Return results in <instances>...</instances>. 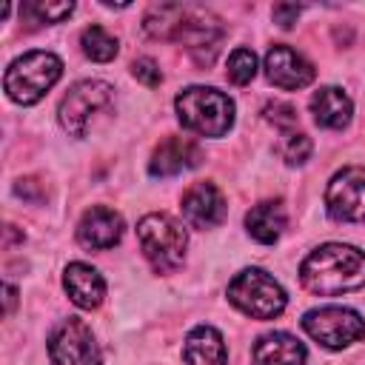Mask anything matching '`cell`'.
Listing matches in <instances>:
<instances>
[{"label":"cell","instance_id":"obj_1","mask_svg":"<svg viewBox=\"0 0 365 365\" xmlns=\"http://www.w3.org/2000/svg\"><path fill=\"white\" fill-rule=\"evenodd\" d=\"M299 279L319 297L356 291L365 285V254L345 242H325L302 259Z\"/></svg>","mask_w":365,"mask_h":365},{"label":"cell","instance_id":"obj_2","mask_svg":"<svg viewBox=\"0 0 365 365\" xmlns=\"http://www.w3.org/2000/svg\"><path fill=\"white\" fill-rule=\"evenodd\" d=\"M177 120L182 128L200 137H222L234 125V103L228 94L211 86H191L182 88L174 100Z\"/></svg>","mask_w":365,"mask_h":365},{"label":"cell","instance_id":"obj_3","mask_svg":"<svg viewBox=\"0 0 365 365\" xmlns=\"http://www.w3.org/2000/svg\"><path fill=\"white\" fill-rule=\"evenodd\" d=\"M137 240H140L143 257L148 259V265L157 274H168V271L180 268L185 259L188 234L168 214H145L137 222Z\"/></svg>","mask_w":365,"mask_h":365},{"label":"cell","instance_id":"obj_4","mask_svg":"<svg viewBox=\"0 0 365 365\" xmlns=\"http://www.w3.org/2000/svg\"><path fill=\"white\" fill-rule=\"evenodd\" d=\"M63 74V63L57 54L51 51H29L17 60H11V66L6 68L3 86L9 100L20 103V106H31L37 103Z\"/></svg>","mask_w":365,"mask_h":365},{"label":"cell","instance_id":"obj_5","mask_svg":"<svg viewBox=\"0 0 365 365\" xmlns=\"http://www.w3.org/2000/svg\"><path fill=\"white\" fill-rule=\"evenodd\" d=\"M228 302L237 305L245 317L274 319L285 311L288 297H285L282 285L262 268H242L228 282Z\"/></svg>","mask_w":365,"mask_h":365},{"label":"cell","instance_id":"obj_6","mask_svg":"<svg viewBox=\"0 0 365 365\" xmlns=\"http://www.w3.org/2000/svg\"><path fill=\"white\" fill-rule=\"evenodd\" d=\"M111 97H114V88L108 83H103V80H80L60 100V108H57L60 125L71 137H86L88 125L94 123V117L103 114L111 106Z\"/></svg>","mask_w":365,"mask_h":365},{"label":"cell","instance_id":"obj_7","mask_svg":"<svg viewBox=\"0 0 365 365\" xmlns=\"http://www.w3.org/2000/svg\"><path fill=\"white\" fill-rule=\"evenodd\" d=\"M302 328L308 331L311 339H317L319 345H325L331 351L348 348L365 336V319L354 308H342V305L311 308L302 317Z\"/></svg>","mask_w":365,"mask_h":365},{"label":"cell","instance_id":"obj_8","mask_svg":"<svg viewBox=\"0 0 365 365\" xmlns=\"http://www.w3.org/2000/svg\"><path fill=\"white\" fill-rule=\"evenodd\" d=\"M48 356H51V365H103L91 328L77 317L63 319L51 331Z\"/></svg>","mask_w":365,"mask_h":365},{"label":"cell","instance_id":"obj_9","mask_svg":"<svg viewBox=\"0 0 365 365\" xmlns=\"http://www.w3.org/2000/svg\"><path fill=\"white\" fill-rule=\"evenodd\" d=\"M325 208L336 222H365V168L348 165L336 171L325 188Z\"/></svg>","mask_w":365,"mask_h":365},{"label":"cell","instance_id":"obj_10","mask_svg":"<svg viewBox=\"0 0 365 365\" xmlns=\"http://www.w3.org/2000/svg\"><path fill=\"white\" fill-rule=\"evenodd\" d=\"M228 214L225 197L214 182H194L182 194V217L191 228L208 231L217 228Z\"/></svg>","mask_w":365,"mask_h":365},{"label":"cell","instance_id":"obj_11","mask_svg":"<svg viewBox=\"0 0 365 365\" xmlns=\"http://www.w3.org/2000/svg\"><path fill=\"white\" fill-rule=\"evenodd\" d=\"M265 77L277 88H305L314 80V66L291 46H271L265 54Z\"/></svg>","mask_w":365,"mask_h":365},{"label":"cell","instance_id":"obj_12","mask_svg":"<svg viewBox=\"0 0 365 365\" xmlns=\"http://www.w3.org/2000/svg\"><path fill=\"white\" fill-rule=\"evenodd\" d=\"M123 217L106 205H94L88 208L80 222H77V242L83 248H91V251H106V248H114L123 237Z\"/></svg>","mask_w":365,"mask_h":365},{"label":"cell","instance_id":"obj_13","mask_svg":"<svg viewBox=\"0 0 365 365\" xmlns=\"http://www.w3.org/2000/svg\"><path fill=\"white\" fill-rule=\"evenodd\" d=\"M200 160H202V151L194 140L168 137L154 148V154L148 160V171H151V177H174L185 168L200 165Z\"/></svg>","mask_w":365,"mask_h":365},{"label":"cell","instance_id":"obj_14","mask_svg":"<svg viewBox=\"0 0 365 365\" xmlns=\"http://www.w3.org/2000/svg\"><path fill=\"white\" fill-rule=\"evenodd\" d=\"M63 288L68 294V299L77 305V308H97L106 297V282L100 277L97 268L86 265V262H68L66 271H63Z\"/></svg>","mask_w":365,"mask_h":365},{"label":"cell","instance_id":"obj_15","mask_svg":"<svg viewBox=\"0 0 365 365\" xmlns=\"http://www.w3.org/2000/svg\"><path fill=\"white\" fill-rule=\"evenodd\" d=\"M305 345L285 334L271 331L254 342V365H305Z\"/></svg>","mask_w":365,"mask_h":365},{"label":"cell","instance_id":"obj_16","mask_svg":"<svg viewBox=\"0 0 365 365\" xmlns=\"http://www.w3.org/2000/svg\"><path fill=\"white\" fill-rule=\"evenodd\" d=\"M182 359L185 365H225L228 351H225L222 334L211 325L191 328L182 345Z\"/></svg>","mask_w":365,"mask_h":365},{"label":"cell","instance_id":"obj_17","mask_svg":"<svg viewBox=\"0 0 365 365\" xmlns=\"http://www.w3.org/2000/svg\"><path fill=\"white\" fill-rule=\"evenodd\" d=\"M311 114H314V123L322 125V128H345L351 123V114H354V103L351 97L336 88V86H325L319 88L314 97H311Z\"/></svg>","mask_w":365,"mask_h":365},{"label":"cell","instance_id":"obj_18","mask_svg":"<svg viewBox=\"0 0 365 365\" xmlns=\"http://www.w3.org/2000/svg\"><path fill=\"white\" fill-rule=\"evenodd\" d=\"M285 222H288V217H285V208H282L279 200H265V202L254 205V208L245 214V228H248V234H251L257 242H262V245L277 242V240L282 237V231H285Z\"/></svg>","mask_w":365,"mask_h":365},{"label":"cell","instance_id":"obj_19","mask_svg":"<svg viewBox=\"0 0 365 365\" xmlns=\"http://www.w3.org/2000/svg\"><path fill=\"white\" fill-rule=\"evenodd\" d=\"M185 14H188V9L180 3H157L145 11L143 29L154 40H177L185 26Z\"/></svg>","mask_w":365,"mask_h":365},{"label":"cell","instance_id":"obj_20","mask_svg":"<svg viewBox=\"0 0 365 365\" xmlns=\"http://www.w3.org/2000/svg\"><path fill=\"white\" fill-rule=\"evenodd\" d=\"M222 37V26L211 11H200V9H188L185 14V26L180 31V43H185L188 48H214V43Z\"/></svg>","mask_w":365,"mask_h":365},{"label":"cell","instance_id":"obj_21","mask_svg":"<svg viewBox=\"0 0 365 365\" xmlns=\"http://www.w3.org/2000/svg\"><path fill=\"white\" fill-rule=\"evenodd\" d=\"M80 46H83V54L94 63H108L117 57V37L111 31H106L103 26H88L83 29V37H80Z\"/></svg>","mask_w":365,"mask_h":365},{"label":"cell","instance_id":"obj_22","mask_svg":"<svg viewBox=\"0 0 365 365\" xmlns=\"http://www.w3.org/2000/svg\"><path fill=\"white\" fill-rule=\"evenodd\" d=\"M257 74V57L251 48H234L231 57H228V66H225V77L234 83V86H245L251 83Z\"/></svg>","mask_w":365,"mask_h":365},{"label":"cell","instance_id":"obj_23","mask_svg":"<svg viewBox=\"0 0 365 365\" xmlns=\"http://www.w3.org/2000/svg\"><path fill=\"white\" fill-rule=\"evenodd\" d=\"M279 154L288 165H302L311 157V140L302 131H288L282 145H279Z\"/></svg>","mask_w":365,"mask_h":365},{"label":"cell","instance_id":"obj_24","mask_svg":"<svg viewBox=\"0 0 365 365\" xmlns=\"http://www.w3.org/2000/svg\"><path fill=\"white\" fill-rule=\"evenodd\" d=\"M74 11V3H46V0H34L26 6V14H31L37 23H60L63 17H68Z\"/></svg>","mask_w":365,"mask_h":365},{"label":"cell","instance_id":"obj_25","mask_svg":"<svg viewBox=\"0 0 365 365\" xmlns=\"http://www.w3.org/2000/svg\"><path fill=\"white\" fill-rule=\"evenodd\" d=\"M265 120L274 123V125L282 128V131H291V128L297 125V111H294V106H288V103H268V106H265Z\"/></svg>","mask_w":365,"mask_h":365},{"label":"cell","instance_id":"obj_26","mask_svg":"<svg viewBox=\"0 0 365 365\" xmlns=\"http://www.w3.org/2000/svg\"><path fill=\"white\" fill-rule=\"evenodd\" d=\"M131 74H134L140 83H145L148 88H154V86L163 83V71H160V66H157L151 57H140V60H134V63H131Z\"/></svg>","mask_w":365,"mask_h":365},{"label":"cell","instance_id":"obj_27","mask_svg":"<svg viewBox=\"0 0 365 365\" xmlns=\"http://www.w3.org/2000/svg\"><path fill=\"white\" fill-rule=\"evenodd\" d=\"M299 11H302V6H297V3H277L271 14H274V20H277L282 29H291V26L297 23Z\"/></svg>","mask_w":365,"mask_h":365},{"label":"cell","instance_id":"obj_28","mask_svg":"<svg viewBox=\"0 0 365 365\" xmlns=\"http://www.w3.org/2000/svg\"><path fill=\"white\" fill-rule=\"evenodd\" d=\"M14 297H17L14 285H9V282H6V314H11V308H14Z\"/></svg>","mask_w":365,"mask_h":365}]
</instances>
